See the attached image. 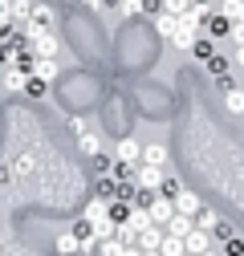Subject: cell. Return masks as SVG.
Segmentation results:
<instances>
[{
  "instance_id": "1",
  "label": "cell",
  "mask_w": 244,
  "mask_h": 256,
  "mask_svg": "<svg viewBox=\"0 0 244 256\" xmlns=\"http://www.w3.org/2000/svg\"><path fill=\"white\" fill-rule=\"evenodd\" d=\"M212 244H216V236L204 232V228H196V224H192V232L183 236V252H188V256H200V252H208Z\"/></svg>"
},
{
  "instance_id": "2",
  "label": "cell",
  "mask_w": 244,
  "mask_h": 256,
  "mask_svg": "<svg viewBox=\"0 0 244 256\" xmlns=\"http://www.w3.org/2000/svg\"><path fill=\"white\" fill-rule=\"evenodd\" d=\"M28 74L41 78V82H57V57H37V53H33V61H28Z\"/></svg>"
},
{
  "instance_id": "3",
  "label": "cell",
  "mask_w": 244,
  "mask_h": 256,
  "mask_svg": "<svg viewBox=\"0 0 244 256\" xmlns=\"http://www.w3.org/2000/svg\"><path fill=\"white\" fill-rule=\"evenodd\" d=\"M74 130H78V146H82L86 154H98V150H102V138H98L94 130H86V118H74Z\"/></svg>"
},
{
  "instance_id": "4",
  "label": "cell",
  "mask_w": 244,
  "mask_h": 256,
  "mask_svg": "<svg viewBox=\"0 0 244 256\" xmlns=\"http://www.w3.org/2000/svg\"><path fill=\"white\" fill-rule=\"evenodd\" d=\"M134 183H138V187H150V191H159V183H163V167L138 163V167H134Z\"/></svg>"
},
{
  "instance_id": "5",
  "label": "cell",
  "mask_w": 244,
  "mask_h": 256,
  "mask_svg": "<svg viewBox=\"0 0 244 256\" xmlns=\"http://www.w3.org/2000/svg\"><path fill=\"white\" fill-rule=\"evenodd\" d=\"M118 163L138 167V163H142V142H138V138H122V142H118Z\"/></svg>"
},
{
  "instance_id": "6",
  "label": "cell",
  "mask_w": 244,
  "mask_h": 256,
  "mask_svg": "<svg viewBox=\"0 0 244 256\" xmlns=\"http://www.w3.org/2000/svg\"><path fill=\"white\" fill-rule=\"evenodd\" d=\"M28 78H33V74H28L24 66H8L4 70V90L8 94H20V90H28Z\"/></svg>"
},
{
  "instance_id": "7",
  "label": "cell",
  "mask_w": 244,
  "mask_h": 256,
  "mask_svg": "<svg viewBox=\"0 0 244 256\" xmlns=\"http://www.w3.org/2000/svg\"><path fill=\"white\" fill-rule=\"evenodd\" d=\"M228 24H232L228 16H220V12H208V16H204V37H212V41H220V37L228 33Z\"/></svg>"
},
{
  "instance_id": "8",
  "label": "cell",
  "mask_w": 244,
  "mask_h": 256,
  "mask_svg": "<svg viewBox=\"0 0 244 256\" xmlns=\"http://www.w3.org/2000/svg\"><path fill=\"white\" fill-rule=\"evenodd\" d=\"M146 212H150V220H155L159 228H163V224L175 216V200H167V196H155V204H150Z\"/></svg>"
},
{
  "instance_id": "9",
  "label": "cell",
  "mask_w": 244,
  "mask_h": 256,
  "mask_svg": "<svg viewBox=\"0 0 244 256\" xmlns=\"http://www.w3.org/2000/svg\"><path fill=\"white\" fill-rule=\"evenodd\" d=\"M200 208H204V200L196 196V191H188V187H183L179 196H175V212H183V216H192V220H196V212H200Z\"/></svg>"
},
{
  "instance_id": "10",
  "label": "cell",
  "mask_w": 244,
  "mask_h": 256,
  "mask_svg": "<svg viewBox=\"0 0 244 256\" xmlns=\"http://www.w3.org/2000/svg\"><path fill=\"white\" fill-rule=\"evenodd\" d=\"M57 49H61V45H57V33H53V28H45L41 37H33V53H37V57H57Z\"/></svg>"
},
{
  "instance_id": "11",
  "label": "cell",
  "mask_w": 244,
  "mask_h": 256,
  "mask_svg": "<svg viewBox=\"0 0 244 256\" xmlns=\"http://www.w3.org/2000/svg\"><path fill=\"white\" fill-rule=\"evenodd\" d=\"M159 244H163V228L159 224H150V228L138 232V240H134V248H142V252H159Z\"/></svg>"
},
{
  "instance_id": "12",
  "label": "cell",
  "mask_w": 244,
  "mask_h": 256,
  "mask_svg": "<svg viewBox=\"0 0 244 256\" xmlns=\"http://www.w3.org/2000/svg\"><path fill=\"white\" fill-rule=\"evenodd\" d=\"M192 224H196L192 216H183V212H175V216H171V220L163 224V232H167V236H179V240H183V236L192 232Z\"/></svg>"
},
{
  "instance_id": "13",
  "label": "cell",
  "mask_w": 244,
  "mask_h": 256,
  "mask_svg": "<svg viewBox=\"0 0 244 256\" xmlns=\"http://www.w3.org/2000/svg\"><path fill=\"white\" fill-rule=\"evenodd\" d=\"M142 163L167 167V146H163V142H142Z\"/></svg>"
},
{
  "instance_id": "14",
  "label": "cell",
  "mask_w": 244,
  "mask_h": 256,
  "mask_svg": "<svg viewBox=\"0 0 244 256\" xmlns=\"http://www.w3.org/2000/svg\"><path fill=\"white\" fill-rule=\"evenodd\" d=\"M224 106H228L232 114H244V86H228V90H224Z\"/></svg>"
},
{
  "instance_id": "15",
  "label": "cell",
  "mask_w": 244,
  "mask_h": 256,
  "mask_svg": "<svg viewBox=\"0 0 244 256\" xmlns=\"http://www.w3.org/2000/svg\"><path fill=\"white\" fill-rule=\"evenodd\" d=\"M196 37H200L196 28H183V24H175V37H171V45H175V49H183V53H188V49L196 45Z\"/></svg>"
},
{
  "instance_id": "16",
  "label": "cell",
  "mask_w": 244,
  "mask_h": 256,
  "mask_svg": "<svg viewBox=\"0 0 244 256\" xmlns=\"http://www.w3.org/2000/svg\"><path fill=\"white\" fill-rule=\"evenodd\" d=\"M216 224H220V212H212V208H200L196 212V228H204V232L216 236Z\"/></svg>"
},
{
  "instance_id": "17",
  "label": "cell",
  "mask_w": 244,
  "mask_h": 256,
  "mask_svg": "<svg viewBox=\"0 0 244 256\" xmlns=\"http://www.w3.org/2000/svg\"><path fill=\"white\" fill-rule=\"evenodd\" d=\"M175 24H179V16L163 12V16H155V33H159L163 41H171V37H175Z\"/></svg>"
},
{
  "instance_id": "18",
  "label": "cell",
  "mask_w": 244,
  "mask_h": 256,
  "mask_svg": "<svg viewBox=\"0 0 244 256\" xmlns=\"http://www.w3.org/2000/svg\"><path fill=\"white\" fill-rule=\"evenodd\" d=\"M28 20H37V24L53 28V24H57V12H53L49 4H33V12H28Z\"/></svg>"
},
{
  "instance_id": "19",
  "label": "cell",
  "mask_w": 244,
  "mask_h": 256,
  "mask_svg": "<svg viewBox=\"0 0 244 256\" xmlns=\"http://www.w3.org/2000/svg\"><path fill=\"white\" fill-rule=\"evenodd\" d=\"M94 196H102V200H118V179H114V175H102Z\"/></svg>"
},
{
  "instance_id": "20",
  "label": "cell",
  "mask_w": 244,
  "mask_h": 256,
  "mask_svg": "<svg viewBox=\"0 0 244 256\" xmlns=\"http://www.w3.org/2000/svg\"><path fill=\"white\" fill-rule=\"evenodd\" d=\"M57 252H61V256H74V252H82V240H78L74 232H66V236H57Z\"/></svg>"
},
{
  "instance_id": "21",
  "label": "cell",
  "mask_w": 244,
  "mask_h": 256,
  "mask_svg": "<svg viewBox=\"0 0 244 256\" xmlns=\"http://www.w3.org/2000/svg\"><path fill=\"white\" fill-rule=\"evenodd\" d=\"M159 252H163V256H188V252H183V240H179V236H167V232H163Z\"/></svg>"
},
{
  "instance_id": "22",
  "label": "cell",
  "mask_w": 244,
  "mask_h": 256,
  "mask_svg": "<svg viewBox=\"0 0 244 256\" xmlns=\"http://www.w3.org/2000/svg\"><path fill=\"white\" fill-rule=\"evenodd\" d=\"M179 191H183V183H179L175 175H167V171H163V183H159V196H167V200H175Z\"/></svg>"
},
{
  "instance_id": "23",
  "label": "cell",
  "mask_w": 244,
  "mask_h": 256,
  "mask_svg": "<svg viewBox=\"0 0 244 256\" xmlns=\"http://www.w3.org/2000/svg\"><path fill=\"white\" fill-rule=\"evenodd\" d=\"M118 8H122V16H138L146 8V0H118Z\"/></svg>"
},
{
  "instance_id": "24",
  "label": "cell",
  "mask_w": 244,
  "mask_h": 256,
  "mask_svg": "<svg viewBox=\"0 0 244 256\" xmlns=\"http://www.w3.org/2000/svg\"><path fill=\"white\" fill-rule=\"evenodd\" d=\"M188 8H192V0H163V12H171V16L188 12Z\"/></svg>"
},
{
  "instance_id": "25",
  "label": "cell",
  "mask_w": 244,
  "mask_h": 256,
  "mask_svg": "<svg viewBox=\"0 0 244 256\" xmlns=\"http://www.w3.org/2000/svg\"><path fill=\"white\" fill-rule=\"evenodd\" d=\"M232 236H236V228H232V224H228V220L220 216V224H216V240H224V244H228Z\"/></svg>"
},
{
  "instance_id": "26",
  "label": "cell",
  "mask_w": 244,
  "mask_h": 256,
  "mask_svg": "<svg viewBox=\"0 0 244 256\" xmlns=\"http://www.w3.org/2000/svg\"><path fill=\"white\" fill-rule=\"evenodd\" d=\"M228 33H232L236 45H244V20H232V24H228Z\"/></svg>"
},
{
  "instance_id": "27",
  "label": "cell",
  "mask_w": 244,
  "mask_h": 256,
  "mask_svg": "<svg viewBox=\"0 0 244 256\" xmlns=\"http://www.w3.org/2000/svg\"><path fill=\"white\" fill-rule=\"evenodd\" d=\"M12 179H16V171H12V167H8V163H0V187H8V183H12Z\"/></svg>"
},
{
  "instance_id": "28",
  "label": "cell",
  "mask_w": 244,
  "mask_h": 256,
  "mask_svg": "<svg viewBox=\"0 0 244 256\" xmlns=\"http://www.w3.org/2000/svg\"><path fill=\"white\" fill-rule=\"evenodd\" d=\"M236 66L244 70V45H236Z\"/></svg>"
},
{
  "instance_id": "29",
  "label": "cell",
  "mask_w": 244,
  "mask_h": 256,
  "mask_svg": "<svg viewBox=\"0 0 244 256\" xmlns=\"http://www.w3.org/2000/svg\"><path fill=\"white\" fill-rule=\"evenodd\" d=\"M82 4H90V12H98V8H102V0H82Z\"/></svg>"
},
{
  "instance_id": "30",
  "label": "cell",
  "mask_w": 244,
  "mask_h": 256,
  "mask_svg": "<svg viewBox=\"0 0 244 256\" xmlns=\"http://www.w3.org/2000/svg\"><path fill=\"white\" fill-rule=\"evenodd\" d=\"M200 256H220V252H216V244H212V248H208V252H200Z\"/></svg>"
},
{
  "instance_id": "31",
  "label": "cell",
  "mask_w": 244,
  "mask_h": 256,
  "mask_svg": "<svg viewBox=\"0 0 244 256\" xmlns=\"http://www.w3.org/2000/svg\"><path fill=\"white\" fill-rule=\"evenodd\" d=\"M4 41H8V28H0V45H4Z\"/></svg>"
},
{
  "instance_id": "32",
  "label": "cell",
  "mask_w": 244,
  "mask_h": 256,
  "mask_svg": "<svg viewBox=\"0 0 244 256\" xmlns=\"http://www.w3.org/2000/svg\"><path fill=\"white\" fill-rule=\"evenodd\" d=\"M192 4H200V8H208V4H212V0H192Z\"/></svg>"
},
{
  "instance_id": "33",
  "label": "cell",
  "mask_w": 244,
  "mask_h": 256,
  "mask_svg": "<svg viewBox=\"0 0 244 256\" xmlns=\"http://www.w3.org/2000/svg\"><path fill=\"white\" fill-rule=\"evenodd\" d=\"M138 256H163V252H138Z\"/></svg>"
},
{
  "instance_id": "34",
  "label": "cell",
  "mask_w": 244,
  "mask_h": 256,
  "mask_svg": "<svg viewBox=\"0 0 244 256\" xmlns=\"http://www.w3.org/2000/svg\"><path fill=\"white\" fill-rule=\"evenodd\" d=\"M0 256H4V252H0Z\"/></svg>"
}]
</instances>
